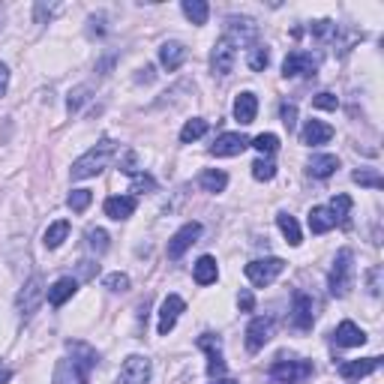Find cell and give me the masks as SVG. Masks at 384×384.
I'll use <instances>...</instances> for the list:
<instances>
[{
  "instance_id": "3",
  "label": "cell",
  "mask_w": 384,
  "mask_h": 384,
  "mask_svg": "<svg viewBox=\"0 0 384 384\" xmlns=\"http://www.w3.org/2000/svg\"><path fill=\"white\" fill-rule=\"evenodd\" d=\"M354 285V252L351 249H339L337 258H333L330 276H328V289L333 297H346Z\"/></svg>"
},
{
  "instance_id": "9",
  "label": "cell",
  "mask_w": 384,
  "mask_h": 384,
  "mask_svg": "<svg viewBox=\"0 0 384 384\" xmlns=\"http://www.w3.org/2000/svg\"><path fill=\"white\" fill-rule=\"evenodd\" d=\"M234 60H238V45H234L228 36L216 39L214 54H210V67H214L216 76H228V72L234 69Z\"/></svg>"
},
{
  "instance_id": "32",
  "label": "cell",
  "mask_w": 384,
  "mask_h": 384,
  "mask_svg": "<svg viewBox=\"0 0 384 384\" xmlns=\"http://www.w3.org/2000/svg\"><path fill=\"white\" fill-rule=\"evenodd\" d=\"M204 133H207V120L192 117V120H186L183 129H181V142H183V144H192V142H199Z\"/></svg>"
},
{
  "instance_id": "29",
  "label": "cell",
  "mask_w": 384,
  "mask_h": 384,
  "mask_svg": "<svg viewBox=\"0 0 384 384\" xmlns=\"http://www.w3.org/2000/svg\"><path fill=\"white\" fill-rule=\"evenodd\" d=\"M276 225H280V231L285 234V240L291 243V247H300V225H297V219H294L291 214H276Z\"/></svg>"
},
{
  "instance_id": "44",
  "label": "cell",
  "mask_w": 384,
  "mask_h": 384,
  "mask_svg": "<svg viewBox=\"0 0 384 384\" xmlns=\"http://www.w3.org/2000/svg\"><path fill=\"white\" fill-rule=\"evenodd\" d=\"M282 124H285V129H289V133L297 126V105H291V102L282 105Z\"/></svg>"
},
{
  "instance_id": "12",
  "label": "cell",
  "mask_w": 384,
  "mask_h": 384,
  "mask_svg": "<svg viewBox=\"0 0 384 384\" xmlns=\"http://www.w3.org/2000/svg\"><path fill=\"white\" fill-rule=\"evenodd\" d=\"M183 309H186V304H183L181 294H168V297L162 300V306H159V324H157L159 337H168V333L174 330V324H177V318H181Z\"/></svg>"
},
{
  "instance_id": "17",
  "label": "cell",
  "mask_w": 384,
  "mask_h": 384,
  "mask_svg": "<svg viewBox=\"0 0 384 384\" xmlns=\"http://www.w3.org/2000/svg\"><path fill=\"white\" fill-rule=\"evenodd\" d=\"M135 207H138V201H135V195H111V199H105L102 204V210H105V216L109 219H129L135 214Z\"/></svg>"
},
{
  "instance_id": "30",
  "label": "cell",
  "mask_w": 384,
  "mask_h": 384,
  "mask_svg": "<svg viewBox=\"0 0 384 384\" xmlns=\"http://www.w3.org/2000/svg\"><path fill=\"white\" fill-rule=\"evenodd\" d=\"M181 10H183V15H186V19H190L192 24H207L210 6L204 3V0H183Z\"/></svg>"
},
{
  "instance_id": "11",
  "label": "cell",
  "mask_w": 384,
  "mask_h": 384,
  "mask_svg": "<svg viewBox=\"0 0 384 384\" xmlns=\"http://www.w3.org/2000/svg\"><path fill=\"white\" fill-rule=\"evenodd\" d=\"M199 348L207 351V375L216 379V375L225 372V357H223V339L214 337V333H201L199 337Z\"/></svg>"
},
{
  "instance_id": "43",
  "label": "cell",
  "mask_w": 384,
  "mask_h": 384,
  "mask_svg": "<svg viewBox=\"0 0 384 384\" xmlns=\"http://www.w3.org/2000/svg\"><path fill=\"white\" fill-rule=\"evenodd\" d=\"M105 289H111V291H126V289H129V276H126V273H109V276H105Z\"/></svg>"
},
{
  "instance_id": "5",
  "label": "cell",
  "mask_w": 384,
  "mask_h": 384,
  "mask_svg": "<svg viewBox=\"0 0 384 384\" xmlns=\"http://www.w3.org/2000/svg\"><path fill=\"white\" fill-rule=\"evenodd\" d=\"M282 271H285L282 258H256L247 264V280L256 285V289H264V285H271Z\"/></svg>"
},
{
  "instance_id": "33",
  "label": "cell",
  "mask_w": 384,
  "mask_h": 384,
  "mask_svg": "<svg viewBox=\"0 0 384 384\" xmlns=\"http://www.w3.org/2000/svg\"><path fill=\"white\" fill-rule=\"evenodd\" d=\"M249 147H256V150L261 153V157H273L276 150H280V138H276L273 133H261L249 142Z\"/></svg>"
},
{
  "instance_id": "36",
  "label": "cell",
  "mask_w": 384,
  "mask_h": 384,
  "mask_svg": "<svg viewBox=\"0 0 384 384\" xmlns=\"http://www.w3.org/2000/svg\"><path fill=\"white\" fill-rule=\"evenodd\" d=\"M354 183H361V186H370V190H381L384 186V177L379 174V171H372V168H361V171H354Z\"/></svg>"
},
{
  "instance_id": "18",
  "label": "cell",
  "mask_w": 384,
  "mask_h": 384,
  "mask_svg": "<svg viewBox=\"0 0 384 384\" xmlns=\"http://www.w3.org/2000/svg\"><path fill=\"white\" fill-rule=\"evenodd\" d=\"M333 138V126L324 124V120H306L304 133H300V142L309 144V147H318V144H328Z\"/></svg>"
},
{
  "instance_id": "38",
  "label": "cell",
  "mask_w": 384,
  "mask_h": 384,
  "mask_svg": "<svg viewBox=\"0 0 384 384\" xmlns=\"http://www.w3.org/2000/svg\"><path fill=\"white\" fill-rule=\"evenodd\" d=\"M252 177H256V181H273V177H276V166L271 159H256V162H252Z\"/></svg>"
},
{
  "instance_id": "24",
  "label": "cell",
  "mask_w": 384,
  "mask_h": 384,
  "mask_svg": "<svg viewBox=\"0 0 384 384\" xmlns=\"http://www.w3.org/2000/svg\"><path fill=\"white\" fill-rule=\"evenodd\" d=\"M192 276H195V282H199V285L216 282V276H219L216 258H214V256H201L199 261H195V267H192Z\"/></svg>"
},
{
  "instance_id": "41",
  "label": "cell",
  "mask_w": 384,
  "mask_h": 384,
  "mask_svg": "<svg viewBox=\"0 0 384 384\" xmlns=\"http://www.w3.org/2000/svg\"><path fill=\"white\" fill-rule=\"evenodd\" d=\"M87 93H91V87H76V91L69 93V100H67V109H69V114H76L81 105L87 102Z\"/></svg>"
},
{
  "instance_id": "10",
  "label": "cell",
  "mask_w": 384,
  "mask_h": 384,
  "mask_svg": "<svg viewBox=\"0 0 384 384\" xmlns=\"http://www.w3.org/2000/svg\"><path fill=\"white\" fill-rule=\"evenodd\" d=\"M225 36L231 39L234 45H256V36H258V24L252 19H238V15H231V19L225 21Z\"/></svg>"
},
{
  "instance_id": "7",
  "label": "cell",
  "mask_w": 384,
  "mask_h": 384,
  "mask_svg": "<svg viewBox=\"0 0 384 384\" xmlns=\"http://www.w3.org/2000/svg\"><path fill=\"white\" fill-rule=\"evenodd\" d=\"M294 330H309L315 321V300L306 291H294L291 297V315H289Z\"/></svg>"
},
{
  "instance_id": "4",
  "label": "cell",
  "mask_w": 384,
  "mask_h": 384,
  "mask_svg": "<svg viewBox=\"0 0 384 384\" xmlns=\"http://www.w3.org/2000/svg\"><path fill=\"white\" fill-rule=\"evenodd\" d=\"M271 381L273 384H304L309 375H313V361H300V357H280L273 366H271Z\"/></svg>"
},
{
  "instance_id": "22",
  "label": "cell",
  "mask_w": 384,
  "mask_h": 384,
  "mask_svg": "<svg viewBox=\"0 0 384 384\" xmlns=\"http://www.w3.org/2000/svg\"><path fill=\"white\" fill-rule=\"evenodd\" d=\"M76 291H78V280L63 276V280H57L52 289H48V304H52V306H63Z\"/></svg>"
},
{
  "instance_id": "49",
  "label": "cell",
  "mask_w": 384,
  "mask_h": 384,
  "mask_svg": "<svg viewBox=\"0 0 384 384\" xmlns=\"http://www.w3.org/2000/svg\"><path fill=\"white\" fill-rule=\"evenodd\" d=\"M6 87H10V67H6V63H0V96L6 93Z\"/></svg>"
},
{
  "instance_id": "1",
  "label": "cell",
  "mask_w": 384,
  "mask_h": 384,
  "mask_svg": "<svg viewBox=\"0 0 384 384\" xmlns=\"http://www.w3.org/2000/svg\"><path fill=\"white\" fill-rule=\"evenodd\" d=\"M69 357L60 361L54 375V384H87L91 381V372L100 363V354L87 346V342H67Z\"/></svg>"
},
{
  "instance_id": "39",
  "label": "cell",
  "mask_w": 384,
  "mask_h": 384,
  "mask_svg": "<svg viewBox=\"0 0 384 384\" xmlns=\"http://www.w3.org/2000/svg\"><path fill=\"white\" fill-rule=\"evenodd\" d=\"M87 247H91L96 256H102V252L109 249V234H105L102 228H91V231H87Z\"/></svg>"
},
{
  "instance_id": "27",
  "label": "cell",
  "mask_w": 384,
  "mask_h": 384,
  "mask_svg": "<svg viewBox=\"0 0 384 384\" xmlns=\"http://www.w3.org/2000/svg\"><path fill=\"white\" fill-rule=\"evenodd\" d=\"M199 183H201L204 192H223L228 186V174L225 171H219V168H207V171H201Z\"/></svg>"
},
{
  "instance_id": "51",
  "label": "cell",
  "mask_w": 384,
  "mask_h": 384,
  "mask_svg": "<svg viewBox=\"0 0 384 384\" xmlns=\"http://www.w3.org/2000/svg\"><path fill=\"white\" fill-rule=\"evenodd\" d=\"M10 381V370H0V384H6Z\"/></svg>"
},
{
  "instance_id": "40",
  "label": "cell",
  "mask_w": 384,
  "mask_h": 384,
  "mask_svg": "<svg viewBox=\"0 0 384 384\" xmlns=\"http://www.w3.org/2000/svg\"><path fill=\"white\" fill-rule=\"evenodd\" d=\"M133 192H157V181H153V177L150 174H138V171H135V174H133Z\"/></svg>"
},
{
  "instance_id": "50",
  "label": "cell",
  "mask_w": 384,
  "mask_h": 384,
  "mask_svg": "<svg viewBox=\"0 0 384 384\" xmlns=\"http://www.w3.org/2000/svg\"><path fill=\"white\" fill-rule=\"evenodd\" d=\"M54 12H57V6H45V3H36V19H39V21H43L45 15H48V19H52Z\"/></svg>"
},
{
  "instance_id": "25",
  "label": "cell",
  "mask_w": 384,
  "mask_h": 384,
  "mask_svg": "<svg viewBox=\"0 0 384 384\" xmlns=\"http://www.w3.org/2000/svg\"><path fill=\"white\" fill-rule=\"evenodd\" d=\"M330 228H337V219H333L330 207H313L309 210V231L313 234H328Z\"/></svg>"
},
{
  "instance_id": "45",
  "label": "cell",
  "mask_w": 384,
  "mask_h": 384,
  "mask_svg": "<svg viewBox=\"0 0 384 384\" xmlns=\"http://www.w3.org/2000/svg\"><path fill=\"white\" fill-rule=\"evenodd\" d=\"M238 306H240V313H252V306H256V297H252L249 289H243L238 294Z\"/></svg>"
},
{
  "instance_id": "42",
  "label": "cell",
  "mask_w": 384,
  "mask_h": 384,
  "mask_svg": "<svg viewBox=\"0 0 384 384\" xmlns=\"http://www.w3.org/2000/svg\"><path fill=\"white\" fill-rule=\"evenodd\" d=\"M313 105L315 109H324V111H337V105H339V100L333 93H328V91H321L318 96H313Z\"/></svg>"
},
{
  "instance_id": "15",
  "label": "cell",
  "mask_w": 384,
  "mask_h": 384,
  "mask_svg": "<svg viewBox=\"0 0 384 384\" xmlns=\"http://www.w3.org/2000/svg\"><path fill=\"white\" fill-rule=\"evenodd\" d=\"M271 333H273V321H271V318H267V315L252 318L249 328H247V348L249 351H261L267 346V339H271Z\"/></svg>"
},
{
  "instance_id": "23",
  "label": "cell",
  "mask_w": 384,
  "mask_h": 384,
  "mask_svg": "<svg viewBox=\"0 0 384 384\" xmlns=\"http://www.w3.org/2000/svg\"><path fill=\"white\" fill-rule=\"evenodd\" d=\"M186 60V48L181 43H166L159 48V63L166 67L168 72H174V69H181V63Z\"/></svg>"
},
{
  "instance_id": "26",
  "label": "cell",
  "mask_w": 384,
  "mask_h": 384,
  "mask_svg": "<svg viewBox=\"0 0 384 384\" xmlns=\"http://www.w3.org/2000/svg\"><path fill=\"white\" fill-rule=\"evenodd\" d=\"M337 168H339V159L333 157V153H321V157H313V159H309V174L318 177V181L330 177Z\"/></svg>"
},
{
  "instance_id": "21",
  "label": "cell",
  "mask_w": 384,
  "mask_h": 384,
  "mask_svg": "<svg viewBox=\"0 0 384 384\" xmlns=\"http://www.w3.org/2000/svg\"><path fill=\"white\" fill-rule=\"evenodd\" d=\"M381 366V357H363V361H348L339 366V375L342 379H363V375L375 372Z\"/></svg>"
},
{
  "instance_id": "35",
  "label": "cell",
  "mask_w": 384,
  "mask_h": 384,
  "mask_svg": "<svg viewBox=\"0 0 384 384\" xmlns=\"http://www.w3.org/2000/svg\"><path fill=\"white\" fill-rule=\"evenodd\" d=\"M348 210H351V199L348 195H337L330 201V214L337 219V225H348Z\"/></svg>"
},
{
  "instance_id": "2",
  "label": "cell",
  "mask_w": 384,
  "mask_h": 384,
  "mask_svg": "<svg viewBox=\"0 0 384 384\" xmlns=\"http://www.w3.org/2000/svg\"><path fill=\"white\" fill-rule=\"evenodd\" d=\"M111 153H114V142H111V138H102V142L96 144V147H91L84 157H78L76 162H72V177H76V181L96 177L102 168H109Z\"/></svg>"
},
{
  "instance_id": "20",
  "label": "cell",
  "mask_w": 384,
  "mask_h": 384,
  "mask_svg": "<svg viewBox=\"0 0 384 384\" xmlns=\"http://www.w3.org/2000/svg\"><path fill=\"white\" fill-rule=\"evenodd\" d=\"M333 342L342 346V348H357V346H363L366 342V333L357 328L354 321H342L337 328V333H333Z\"/></svg>"
},
{
  "instance_id": "14",
  "label": "cell",
  "mask_w": 384,
  "mask_h": 384,
  "mask_svg": "<svg viewBox=\"0 0 384 384\" xmlns=\"http://www.w3.org/2000/svg\"><path fill=\"white\" fill-rule=\"evenodd\" d=\"M247 147H249V138L247 135H240V133H223L214 144H210V153H214V157H240Z\"/></svg>"
},
{
  "instance_id": "13",
  "label": "cell",
  "mask_w": 384,
  "mask_h": 384,
  "mask_svg": "<svg viewBox=\"0 0 384 384\" xmlns=\"http://www.w3.org/2000/svg\"><path fill=\"white\" fill-rule=\"evenodd\" d=\"M150 381V361L142 354H129L120 366V384H147Z\"/></svg>"
},
{
  "instance_id": "34",
  "label": "cell",
  "mask_w": 384,
  "mask_h": 384,
  "mask_svg": "<svg viewBox=\"0 0 384 384\" xmlns=\"http://www.w3.org/2000/svg\"><path fill=\"white\" fill-rule=\"evenodd\" d=\"M309 34H313L315 39H321V43H328V39H337L339 36V27L330 19H321V21L309 24Z\"/></svg>"
},
{
  "instance_id": "31",
  "label": "cell",
  "mask_w": 384,
  "mask_h": 384,
  "mask_svg": "<svg viewBox=\"0 0 384 384\" xmlns=\"http://www.w3.org/2000/svg\"><path fill=\"white\" fill-rule=\"evenodd\" d=\"M247 63L252 72H264L267 63H271V52H267V45H249L247 48Z\"/></svg>"
},
{
  "instance_id": "47",
  "label": "cell",
  "mask_w": 384,
  "mask_h": 384,
  "mask_svg": "<svg viewBox=\"0 0 384 384\" xmlns=\"http://www.w3.org/2000/svg\"><path fill=\"white\" fill-rule=\"evenodd\" d=\"M370 294H375V297L381 294V267H372L370 271Z\"/></svg>"
},
{
  "instance_id": "6",
  "label": "cell",
  "mask_w": 384,
  "mask_h": 384,
  "mask_svg": "<svg viewBox=\"0 0 384 384\" xmlns=\"http://www.w3.org/2000/svg\"><path fill=\"white\" fill-rule=\"evenodd\" d=\"M315 72H318V57H315L313 52H304V48L291 52V54L282 60V76H285V78H297V76L313 78Z\"/></svg>"
},
{
  "instance_id": "28",
  "label": "cell",
  "mask_w": 384,
  "mask_h": 384,
  "mask_svg": "<svg viewBox=\"0 0 384 384\" xmlns=\"http://www.w3.org/2000/svg\"><path fill=\"white\" fill-rule=\"evenodd\" d=\"M67 238H69V223H67V219H57V223H52V225L45 228L43 243H45L48 249H57Z\"/></svg>"
},
{
  "instance_id": "48",
  "label": "cell",
  "mask_w": 384,
  "mask_h": 384,
  "mask_svg": "<svg viewBox=\"0 0 384 384\" xmlns=\"http://www.w3.org/2000/svg\"><path fill=\"white\" fill-rule=\"evenodd\" d=\"M78 273H81V280H93V276L100 273V264H93V261H81Z\"/></svg>"
},
{
  "instance_id": "46",
  "label": "cell",
  "mask_w": 384,
  "mask_h": 384,
  "mask_svg": "<svg viewBox=\"0 0 384 384\" xmlns=\"http://www.w3.org/2000/svg\"><path fill=\"white\" fill-rule=\"evenodd\" d=\"M135 162H138L135 150H126L124 157H120V171H126V174H135Z\"/></svg>"
},
{
  "instance_id": "19",
  "label": "cell",
  "mask_w": 384,
  "mask_h": 384,
  "mask_svg": "<svg viewBox=\"0 0 384 384\" xmlns=\"http://www.w3.org/2000/svg\"><path fill=\"white\" fill-rule=\"evenodd\" d=\"M256 114H258V100H256V93L243 91L238 100H234V120H238L240 126H249L252 120H256Z\"/></svg>"
},
{
  "instance_id": "8",
  "label": "cell",
  "mask_w": 384,
  "mask_h": 384,
  "mask_svg": "<svg viewBox=\"0 0 384 384\" xmlns=\"http://www.w3.org/2000/svg\"><path fill=\"white\" fill-rule=\"evenodd\" d=\"M43 297H45L43 276H30V282L24 285L21 294H19V300H15V306H19V315L21 318H30L39 309V304H43Z\"/></svg>"
},
{
  "instance_id": "37",
  "label": "cell",
  "mask_w": 384,
  "mask_h": 384,
  "mask_svg": "<svg viewBox=\"0 0 384 384\" xmlns=\"http://www.w3.org/2000/svg\"><path fill=\"white\" fill-rule=\"evenodd\" d=\"M91 201H93V192H91V190H72L69 199H67L69 210H76V214H81V210L91 207Z\"/></svg>"
},
{
  "instance_id": "16",
  "label": "cell",
  "mask_w": 384,
  "mask_h": 384,
  "mask_svg": "<svg viewBox=\"0 0 384 384\" xmlns=\"http://www.w3.org/2000/svg\"><path fill=\"white\" fill-rule=\"evenodd\" d=\"M199 234H201V225L199 223H186L181 231H174V238L168 240V258H181L183 252L190 249L195 240H199Z\"/></svg>"
},
{
  "instance_id": "52",
  "label": "cell",
  "mask_w": 384,
  "mask_h": 384,
  "mask_svg": "<svg viewBox=\"0 0 384 384\" xmlns=\"http://www.w3.org/2000/svg\"><path fill=\"white\" fill-rule=\"evenodd\" d=\"M214 384H238V381H231V379H219V381H214Z\"/></svg>"
}]
</instances>
